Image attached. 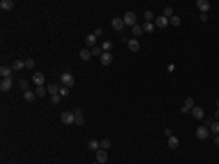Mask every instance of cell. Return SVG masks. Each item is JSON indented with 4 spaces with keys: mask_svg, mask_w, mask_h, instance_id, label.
<instances>
[{
    "mask_svg": "<svg viewBox=\"0 0 219 164\" xmlns=\"http://www.w3.org/2000/svg\"><path fill=\"white\" fill-rule=\"evenodd\" d=\"M60 79H62V84L66 87V88H70V87H73L75 85V78H73V75L69 72H64L62 76H60Z\"/></svg>",
    "mask_w": 219,
    "mask_h": 164,
    "instance_id": "cell-1",
    "label": "cell"
},
{
    "mask_svg": "<svg viewBox=\"0 0 219 164\" xmlns=\"http://www.w3.org/2000/svg\"><path fill=\"white\" fill-rule=\"evenodd\" d=\"M62 122L64 125H72L75 122V113H70V111H63L62 113Z\"/></svg>",
    "mask_w": 219,
    "mask_h": 164,
    "instance_id": "cell-2",
    "label": "cell"
},
{
    "mask_svg": "<svg viewBox=\"0 0 219 164\" xmlns=\"http://www.w3.org/2000/svg\"><path fill=\"white\" fill-rule=\"evenodd\" d=\"M123 21H124L126 25H130V26L133 28V26L136 25V15L133 13V12H126V15H124Z\"/></svg>",
    "mask_w": 219,
    "mask_h": 164,
    "instance_id": "cell-3",
    "label": "cell"
},
{
    "mask_svg": "<svg viewBox=\"0 0 219 164\" xmlns=\"http://www.w3.org/2000/svg\"><path fill=\"white\" fill-rule=\"evenodd\" d=\"M44 81H45V78H44V73H41V72H35L34 73V76H32V82H34L37 87H42Z\"/></svg>",
    "mask_w": 219,
    "mask_h": 164,
    "instance_id": "cell-4",
    "label": "cell"
},
{
    "mask_svg": "<svg viewBox=\"0 0 219 164\" xmlns=\"http://www.w3.org/2000/svg\"><path fill=\"white\" fill-rule=\"evenodd\" d=\"M111 63H113V54H111L110 51L102 53L101 54V65L102 66H110Z\"/></svg>",
    "mask_w": 219,
    "mask_h": 164,
    "instance_id": "cell-5",
    "label": "cell"
},
{
    "mask_svg": "<svg viewBox=\"0 0 219 164\" xmlns=\"http://www.w3.org/2000/svg\"><path fill=\"white\" fill-rule=\"evenodd\" d=\"M196 6L199 7V10H200L202 13H206V12L210 9V4H209V1H207V0H197Z\"/></svg>",
    "mask_w": 219,
    "mask_h": 164,
    "instance_id": "cell-6",
    "label": "cell"
},
{
    "mask_svg": "<svg viewBox=\"0 0 219 164\" xmlns=\"http://www.w3.org/2000/svg\"><path fill=\"white\" fill-rule=\"evenodd\" d=\"M191 114H193V117H196L197 120H200V119L204 117V110L202 107H199V106H194L191 109Z\"/></svg>",
    "mask_w": 219,
    "mask_h": 164,
    "instance_id": "cell-7",
    "label": "cell"
},
{
    "mask_svg": "<svg viewBox=\"0 0 219 164\" xmlns=\"http://www.w3.org/2000/svg\"><path fill=\"white\" fill-rule=\"evenodd\" d=\"M196 136L199 138V139H206L207 136H209V130L206 126H200V128L196 129Z\"/></svg>",
    "mask_w": 219,
    "mask_h": 164,
    "instance_id": "cell-8",
    "label": "cell"
},
{
    "mask_svg": "<svg viewBox=\"0 0 219 164\" xmlns=\"http://www.w3.org/2000/svg\"><path fill=\"white\" fill-rule=\"evenodd\" d=\"M111 25H113V28L116 29V31H121L123 28H124V21L121 18H114L113 21H111Z\"/></svg>",
    "mask_w": 219,
    "mask_h": 164,
    "instance_id": "cell-9",
    "label": "cell"
},
{
    "mask_svg": "<svg viewBox=\"0 0 219 164\" xmlns=\"http://www.w3.org/2000/svg\"><path fill=\"white\" fill-rule=\"evenodd\" d=\"M107 160H108V154L105 152V149H102V148L98 149V151H97V161L100 164H104Z\"/></svg>",
    "mask_w": 219,
    "mask_h": 164,
    "instance_id": "cell-10",
    "label": "cell"
},
{
    "mask_svg": "<svg viewBox=\"0 0 219 164\" xmlns=\"http://www.w3.org/2000/svg\"><path fill=\"white\" fill-rule=\"evenodd\" d=\"M12 88V79L10 78H4L1 82H0V90L3 92H6V91H9Z\"/></svg>",
    "mask_w": 219,
    "mask_h": 164,
    "instance_id": "cell-11",
    "label": "cell"
},
{
    "mask_svg": "<svg viewBox=\"0 0 219 164\" xmlns=\"http://www.w3.org/2000/svg\"><path fill=\"white\" fill-rule=\"evenodd\" d=\"M127 46H129V49H130V51H139V49H140V46H139V41L136 40V38H132V40H129L127 41Z\"/></svg>",
    "mask_w": 219,
    "mask_h": 164,
    "instance_id": "cell-12",
    "label": "cell"
},
{
    "mask_svg": "<svg viewBox=\"0 0 219 164\" xmlns=\"http://www.w3.org/2000/svg\"><path fill=\"white\" fill-rule=\"evenodd\" d=\"M155 24H156V26H159V28H165V26L168 25V19L162 15V16H158V18H156Z\"/></svg>",
    "mask_w": 219,
    "mask_h": 164,
    "instance_id": "cell-13",
    "label": "cell"
},
{
    "mask_svg": "<svg viewBox=\"0 0 219 164\" xmlns=\"http://www.w3.org/2000/svg\"><path fill=\"white\" fill-rule=\"evenodd\" d=\"M85 43H86V46H88V47H94V46H95V43H97V37H95V34H89V35H86V38H85Z\"/></svg>",
    "mask_w": 219,
    "mask_h": 164,
    "instance_id": "cell-14",
    "label": "cell"
},
{
    "mask_svg": "<svg viewBox=\"0 0 219 164\" xmlns=\"http://www.w3.org/2000/svg\"><path fill=\"white\" fill-rule=\"evenodd\" d=\"M0 7H1L3 10H10V9L13 7V1H12V0H1V1H0Z\"/></svg>",
    "mask_w": 219,
    "mask_h": 164,
    "instance_id": "cell-15",
    "label": "cell"
},
{
    "mask_svg": "<svg viewBox=\"0 0 219 164\" xmlns=\"http://www.w3.org/2000/svg\"><path fill=\"white\" fill-rule=\"evenodd\" d=\"M79 56H81V59H82L83 62H88V60H91V56H92V53H91L88 49H82V50H81V53H79Z\"/></svg>",
    "mask_w": 219,
    "mask_h": 164,
    "instance_id": "cell-16",
    "label": "cell"
},
{
    "mask_svg": "<svg viewBox=\"0 0 219 164\" xmlns=\"http://www.w3.org/2000/svg\"><path fill=\"white\" fill-rule=\"evenodd\" d=\"M168 146L171 148V149H175L177 146H178V138L177 136H169L168 138Z\"/></svg>",
    "mask_w": 219,
    "mask_h": 164,
    "instance_id": "cell-17",
    "label": "cell"
},
{
    "mask_svg": "<svg viewBox=\"0 0 219 164\" xmlns=\"http://www.w3.org/2000/svg\"><path fill=\"white\" fill-rule=\"evenodd\" d=\"M23 98H25L26 101H29V103H32V101H34L35 98H37V94L28 90V91H25V94H23Z\"/></svg>",
    "mask_w": 219,
    "mask_h": 164,
    "instance_id": "cell-18",
    "label": "cell"
},
{
    "mask_svg": "<svg viewBox=\"0 0 219 164\" xmlns=\"http://www.w3.org/2000/svg\"><path fill=\"white\" fill-rule=\"evenodd\" d=\"M47 91L50 92L51 95H56V94H59V92H60V87H59V85H56V84H51V85H48Z\"/></svg>",
    "mask_w": 219,
    "mask_h": 164,
    "instance_id": "cell-19",
    "label": "cell"
},
{
    "mask_svg": "<svg viewBox=\"0 0 219 164\" xmlns=\"http://www.w3.org/2000/svg\"><path fill=\"white\" fill-rule=\"evenodd\" d=\"M88 146H89V149H91V151H98L101 145H100V142H98L97 139H92V141H89Z\"/></svg>",
    "mask_w": 219,
    "mask_h": 164,
    "instance_id": "cell-20",
    "label": "cell"
},
{
    "mask_svg": "<svg viewBox=\"0 0 219 164\" xmlns=\"http://www.w3.org/2000/svg\"><path fill=\"white\" fill-rule=\"evenodd\" d=\"M25 68V62L23 60H15L13 62V69L15 71H22Z\"/></svg>",
    "mask_w": 219,
    "mask_h": 164,
    "instance_id": "cell-21",
    "label": "cell"
},
{
    "mask_svg": "<svg viewBox=\"0 0 219 164\" xmlns=\"http://www.w3.org/2000/svg\"><path fill=\"white\" fill-rule=\"evenodd\" d=\"M0 75H1L3 78H9V75H10V69H9L7 66H1V68H0Z\"/></svg>",
    "mask_w": 219,
    "mask_h": 164,
    "instance_id": "cell-22",
    "label": "cell"
},
{
    "mask_svg": "<svg viewBox=\"0 0 219 164\" xmlns=\"http://www.w3.org/2000/svg\"><path fill=\"white\" fill-rule=\"evenodd\" d=\"M184 106L187 107L188 110H191L193 107H194V100L191 98V97H188V98H185V101H184Z\"/></svg>",
    "mask_w": 219,
    "mask_h": 164,
    "instance_id": "cell-23",
    "label": "cell"
},
{
    "mask_svg": "<svg viewBox=\"0 0 219 164\" xmlns=\"http://www.w3.org/2000/svg\"><path fill=\"white\" fill-rule=\"evenodd\" d=\"M142 29L151 34V32H153V24H151V22H146V24H143V26H142Z\"/></svg>",
    "mask_w": 219,
    "mask_h": 164,
    "instance_id": "cell-24",
    "label": "cell"
},
{
    "mask_svg": "<svg viewBox=\"0 0 219 164\" xmlns=\"http://www.w3.org/2000/svg\"><path fill=\"white\" fill-rule=\"evenodd\" d=\"M169 24H172L174 26H178V25L181 24V18H180V16H175V15H172V18L169 19Z\"/></svg>",
    "mask_w": 219,
    "mask_h": 164,
    "instance_id": "cell-25",
    "label": "cell"
},
{
    "mask_svg": "<svg viewBox=\"0 0 219 164\" xmlns=\"http://www.w3.org/2000/svg\"><path fill=\"white\" fill-rule=\"evenodd\" d=\"M132 31H133V35H142V32H143V29H142V26H139V25H135L133 28H132Z\"/></svg>",
    "mask_w": 219,
    "mask_h": 164,
    "instance_id": "cell-26",
    "label": "cell"
},
{
    "mask_svg": "<svg viewBox=\"0 0 219 164\" xmlns=\"http://www.w3.org/2000/svg\"><path fill=\"white\" fill-rule=\"evenodd\" d=\"M102 49H104L105 51H110V50L113 49V43H111V41H104V43H102Z\"/></svg>",
    "mask_w": 219,
    "mask_h": 164,
    "instance_id": "cell-27",
    "label": "cell"
},
{
    "mask_svg": "<svg viewBox=\"0 0 219 164\" xmlns=\"http://www.w3.org/2000/svg\"><path fill=\"white\" fill-rule=\"evenodd\" d=\"M19 87H21L23 91H28V87H29V84H28V81H26V79H21V82H19Z\"/></svg>",
    "mask_w": 219,
    "mask_h": 164,
    "instance_id": "cell-28",
    "label": "cell"
},
{
    "mask_svg": "<svg viewBox=\"0 0 219 164\" xmlns=\"http://www.w3.org/2000/svg\"><path fill=\"white\" fill-rule=\"evenodd\" d=\"M100 145H101L102 149H108V148L111 146V141H110V139H104L102 142H100Z\"/></svg>",
    "mask_w": 219,
    "mask_h": 164,
    "instance_id": "cell-29",
    "label": "cell"
},
{
    "mask_svg": "<svg viewBox=\"0 0 219 164\" xmlns=\"http://www.w3.org/2000/svg\"><path fill=\"white\" fill-rule=\"evenodd\" d=\"M35 94H37V97H44V95H45V90H44V87H37Z\"/></svg>",
    "mask_w": 219,
    "mask_h": 164,
    "instance_id": "cell-30",
    "label": "cell"
},
{
    "mask_svg": "<svg viewBox=\"0 0 219 164\" xmlns=\"http://www.w3.org/2000/svg\"><path fill=\"white\" fill-rule=\"evenodd\" d=\"M34 66H35V62L32 59H26V60H25V68H26V69H32Z\"/></svg>",
    "mask_w": 219,
    "mask_h": 164,
    "instance_id": "cell-31",
    "label": "cell"
},
{
    "mask_svg": "<svg viewBox=\"0 0 219 164\" xmlns=\"http://www.w3.org/2000/svg\"><path fill=\"white\" fill-rule=\"evenodd\" d=\"M164 16L165 18H172V7H165L164 9Z\"/></svg>",
    "mask_w": 219,
    "mask_h": 164,
    "instance_id": "cell-32",
    "label": "cell"
},
{
    "mask_svg": "<svg viewBox=\"0 0 219 164\" xmlns=\"http://www.w3.org/2000/svg\"><path fill=\"white\" fill-rule=\"evenodd\" d=\"M75 123L79 125V126H82V125H85V119L82 116H75Z\"/></svg>",
    "mask_w": 219,
    "mask_h": 164,
    "instance_id": "cell-33",
    "label": "cell"
},
{
    "mask_svg": "<svg viewBox=\"0 0 219 164\" xmlns=\"http://www.w3.org/2000/svg\"><path fill=\"white\" fill-rule=\"evenodd\" d=\"M51 101H53L54 104H59V103L62 101V95H60V94H56V95H51Z\"/></svg>",
    "mask_w": 219,
    "mask_h": 164,
    "instance_id": "cell-34",
    "label": "cell"
},
{
    "mask_svg": "<svg viewBox=\"0 0 219 164\" xmlns=\"http://www.w3.org/2000/svg\"><path fill=\"white\" fill-rule=\"evenodd\" d=\"M145 19H146V22H151L152 19H153V12L146 10V12H145Z\"/></svg>",
    "mask_w": 219,
    "mask_h": 164,
    "instance_id": "cell-35",
    "label": "cell"
},
{
    "mask_svg": "<svg viewBox=\"0 0 219 164\" xmlns=\"http://www.w3.org/2000/svg\"><path fill=\"white\" fill-rule=\"evenodd\" d=\"M101 51H102V47H94L92 49V56H101Z\"/></svg>",
    "mask_w": 219,
    "mask_h": 164,
    "instance_id": "cell-36",
    "label": "cell"
},
{
    "mask_svg": "<svg viewBox=\"0 0 219 164\" xmlns=\"http://www.w3.org/2000/svg\"><path fill=\"white\" fill-rule=\"evenodd\" d=\"M210 129H212V132H213V133H216V135H218V133H219V122H215V123L210 126Z\"/></svg>",
    "mask_w": 219,
    "mask_h": 164,
    "instance_id": "cell-37",
    "label": "cell"
},
{
    "mask_svg": "<svg viewBox=\"0 0 219 164\" xmlns=\"http://www.w3.org/2000/svg\"><path fill=\"white\" fill-rule=\"evenodd\" d=\"M59 94H60L62 97H66V95H69V88H66V87H62Z\"/></svg>",
    "mask_w": 219,
    "mask_h": 164,
    "instance_id": "cell-38",
    "label": "cell"
},
{
    "mask_svg": "<svg viewBox=\"0 0 219 164\" xmlns=\"http://www.w3.org/2000/svg\"><path fill=\"white\" fill-rule=\"evenodd\" d=\"M213 123H215V120H213V119H206V123H204V126H206V128H210Z\"/></svg>",
    "mask_w": 219,
    "mask_h": 164,
    "instance_id": "cell-39",
    "label": "cell"
},
{
    "mask_svg": "<svg viewBox=\"0 0 219 164\" xmlns=\"http://www.w3.org/2000/svg\"><path fill=\"white\" fill-rule=\"evenodd\" d=\"M100 35H102V28H98L95 31V37H100Z\"/></svg>",
    "mask_w": 219,
    "mask_h": 164,
    "instance_id": "cell-40",
    "label": "cell"
},
{
    "mask_svg": "<svg viewBox=\"0 0 219 164\" xmlns=\"http://www.w3.org/2000/svg\"><path fill=\"white\" fill-rule=\"evenodd\" d=\"M200 19H202L203 22H204V21H207V13H200Z\"/></svg>",
    "mask_w": 219,
    "mask_h": 164,
    "instance_id": "cell-41",
    "label": "cell"
},
{
    "mask_svg": "<svg viewBox=\"0 0 219 164\" xmlns=\"http://www.w3.org/2000/svg\"><path fill=\"white\" fill-rule=\"evenodd\" d=\"M83 113H82V110L81 109H76V111H75V116H82Z\"/></svg>",
    "mask_w": 219,
    "mask_h": 164,
    "instance_id": "cell-42",
    "label": "cell"
},
{
    "mask_svg": "<svg viewBox=\"0 0 219 164\" xmlns=\"http://www.w3.org/2000/svg\"><path fill=\"white\" fill-rule=\"evenodd\" d=\"M165 135H168V136H172V132H171V129H165Z\"/></svg>",
    "mask_w": 219,
    "mask_h": 164,
    "instance_id": "cell-43",
    "label": "cell"
},
{
    "mask_svg": "<svg viewBox=\"0 0 219 164\" xmlns=\"http://www.w3.org/2000/svg\"><path fill=\"white\" fill-rule=\"evenodd\" d=\"M181 111H183V113H184V114H185V113H188V111H190V110L187 109V107H185V106H183V109H181Z\"/></svg>",
    "mask_w": 219,
    "mask_h": 164,
    "instance_id": "cell-44",
    "label": "cell"
},
{
    "mask_svg": "<svg viewBox=\"0 0 219 164\" xmlns=\"http://www.w3.org/2000/svg\"><path fill=\"white\" fill-rule=\"evenodd\" d=\"M215 119H216V120H218V122H219V109H218V111L215 113Z\"/></svg>",
    "mask_w": 219,
    "mask_h": 164,
    "instance_id": "cell-45",
    "label": "cell"
},
{
    "mask_svg": "<svg viewBox=\"0 0 219 164\" xmlns=\"http://www.w3.org/2000/svg\"><path fill=\"white\" fill-rule=\"evenodd\" d=\"M215 144H216V145H219V136H216V138H215Z\"/></svg>",
    "mask_w": 219,
    "mask_h": 164,
    "instance_id": "cell-46",
    "label": "cell"
},
{
    "mask_svg": "<svg viewBox=\"0 0 219 164\" xmlns=\"http://www.w3.org/2000/svg\"><path fill=\"white\" fill-rule=\"evenodd\" d=\"M216 106H218V109H219V98L216 100Z\"/></svg>",
    "mask_w": 219,
    "mask_h": 164,
    "instance_id": "cell-47",
    "label": "cell"
}]
</instances>
